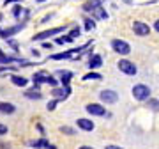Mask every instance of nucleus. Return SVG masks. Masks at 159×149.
<instances>
[{
	"instance_id": "obj_1",
	"label": "nucleus",
	"mask_w": 159,
	"mask_h": 149,
	"mask_svg": "<svg viewBox=\"0 0 159 149\" xmlns=\"http://www.w3.org/2000/svg\"><path fill=\"white\" fill-rule=\"evenodd\" d=\"M32 82H34L35 87H39L41 84H48V85H51V87H57V85H58V82L55 80V76L48 74L46 71H37V73H34V76H32Z\"/></svg>"
},
{
	"instance_id": "obj_2",
	"label": "nucleus",
	"mask_w": 159,
	"mask_h": 149,
	"mask_svg": "<svg viewBox=\"0 0 159 149\" xmlns=\"http://www.w3.org/2000/svg\"><path fill=\"white\" fill-rule=\"evenodd\" d=\"M133 96L138 101H147L150 98V87L145 85V84H138V85L133 87Z\"/></svg>"
},
{
	"instance_id": "obj_3",
	"label": "nucleus",
	"mask_w": 159,
	"mask_h": 149,
	"mask_svg": "<svg viewBox=\"0 0 159 149\" xmlns=\"http://www.w3.org/2000/svg\"><path fill=\"white\" fill-rule=\"evenodd\" d=\"M67 29V25H62V27H57V29H48V30H43V32H37V34L32 37L34 41H44L48 39V37H51V36L55 34H60V32H64V30Z\"/></svg>"
},
{
	"instance_id": "obj_4",
	"label": "nucleus",
	"mask_w": 159,
	"mask_h": 149,
	"mask_svg": "<svg viewBox=\"0 0 159 149\" xmlns=\"http://www.w3.org/2000/svg\"><path fill=\"white\" fill-rule=\"evenodd\" d=\"M27 27V23L25 22H20L16 23V25H12V27H7V29H2V32H0V37L2 39H7V37H12L14 34H18L20 30H23Z\"/></svg>"
},
{
	"instance_id": "obj_5",
	"label": "nucleus",
	"mask_w": 159,
	"mask_h": 149,
	"mask_svg": "<svg viewBox=\"0 0 159 149\" xmlns=\"http://www.w3.org/2000/svg\"><path fill=\"white\" fill-rule=\"evenodd\" d=\"M119 69L122 71L124 74H129V76H133V74L138 73V68L134 66V62H131V60H125V59H122V60H119Z\"/></svg>"
},
{
	"instance_id": "obj_6",
	"label": "nucleus",
	"mask_w": 159,
	"mask_h": 149,
	"mask_svg": "<svg viewBox=\"0 0 159 149\" xmlns=\"http://www.w3.org/2000/svg\"><path fill=\"white\" fill-rule=\"evenodd\" d=\"M111 48H113L117 53H120V55H129L131 53V46L127 45L124 39H113L111 41Z\"/></svg>"
},
{
	"instance_id": "obj_7",
	"label": "nucleus",
	"mask_w": 159,
	"mask_h": 149,
	"mask_svg": "<svg viewBox=\"0 0 159 149\" xmlns=\"http://www.w3.org/2000/svg\"><path fill=\"white\" fill-rule=\"evenodd\" d=\"M99 98H101V101L102 103H117L119 101V94L115 91H111V89H104V91H101V94H99Z\"/></svg>"
},
{
	"instance_id": "obj_8",
	"label": "nucleus",
	"mask_w": 159,
	"mask_h": 149,
	"mask_svg": "<svg viewBox=\"0 0 159 149\" xmlns=\"http://www.w3.org/2000/svg\"><path fill=\"white\" fill-rule=\"evenodd\" d=\"M85 110L89 112L90 115H97V117H102V115H106V108L99 103H89L85 107Z\"/></svg>"
},
{
	"instance_id": "obj_9",
	"label": "nucleus",
	"mask_w": 159,
	"mask_h": 149,
	"mask_svg": "<svg viewBox=\"0 0 159 149\" xmlns=\"http://www.w3.org/2000/svg\"><path fill=\"white\" fill-rule=\"evenodd\" d=\"M69 94H71V87L69 85L62 87V89H60V87H51V96L57 98L58 101H60V99H66Z\"/></svg>"
},
{
	"instance_id": "obj_10",
	"label": "nucleus",
	"mask_w": 159,
	"mask_h": 149,
	"mask_svg": "<svg viewBox=\"0 0 159 149\" xmlns=\"http://www.w3.org/2000/svg\"><path fill=\"white\" fill-rule=\"evenodd\" d=\"M133 32L136 36H148L150 34V27L143 22H134L133 23Z\"/></svg>"
},
{
	"instance_id": "obj_11",
	"label": "nucleus",
	"mask_w": 159,
	"mask_h": 149,
	"mask_svg": "<svg viewBox=\"0 0 159 149\" xmlns=\"http://www.w3.org/2000/svg\"><path fill=\"white\" fill-rule=\"evenodd\" d=\"M76 124H78V128H80V130H83V132H92V130L96 128V124H94L90 119H85V117L78 119V121H76Z\"/></svg>"
},
{
	"instance_id": "obj_12",
	"label": "nucleus",
	"mask_w": 159,
	"mask_h": 149,
	"mask_svg": "<svg viewBox=\"0 0 159 149\" xmlns=\"http://www.w3.org/2000/svg\"><path fill=\"white\" fill-rule=\"evenodd\" d=\"M30 146L32 147H35V149H39V147H44V149H57L53 144H50L46 138H39V140H32L30 142Z\"/></svg>"
},
{
	"instance_id": "obj_13",
	"label": "nucleus",
	"mask_w": 159,
	"mask_h": 149,
	"mask_svg": "<svg viewBox=\"0 0 159 149\" xmlns=\"http://www.w3.org/2000/svg\"><path fill=\"white\" fill-rule=\"evenodd\" d=\"M16 112V107L12 103H7V101H0V114H6V115H11Z\"/></svg>"
},
{
	"instance_id": "obj_14",
	"label": "nucleus",
	"mask_w": 159,
	"mask_h": 149,
	"mask_svg": "<svg viewBox=\"0 0 159 149\" xmlns=\"http://www.w3.org/2000/svg\"><path fill=\"white\" fill-rule=\"evenodd\" d=\"M102 66V57L99 55V53H94L90 57V60H89V68L90 69H97Z\"/></svg>"
},
{
	"instance_id": "obj_15",
	"label": "nucleus",
	"mask_w": 159,
	"mask_h": 149,
	"mask_svg": "<svg viewBox=\"0 0 159 149\" xmlns=\"http://www.w3.org/2000/svg\"><path fill=\"white\" fill-rule=\"evenodd\" d=\"M57 74L60 76V84H62V87L69 85V82H71V78H73V73H71V71H57Z\"/></svg>"
},
{
	"instance_id": "obj_16",
	"label": "nucleus",
	"mask_w": 159,
	"mask_h": 149,
	"mask_svg": "<svg viewBox=\"0 0 159 149\" xmlns=\"http://www.w3.org/2000/svg\"><path fill=\"white\" fill-rule=\"evenodd\" d=\"M25 98H29V99H41L43 98V92L39 91V87H34V89L25 91Z\"/></svg>"
},
{
	"instance_id": "obj_17",
	"label": "nucleus",
	"mask_w": 159,
	"mask_h": 149,
	"mask_svg": "<svg viewBox=\"0 0 159 149\" xmlns=\"http://www.w3.org/2000/svg\"><path fill=\"white\" fill-rule=\"evenodd\" d=\"M11 82H12L16 87H27V84H29V78L20 76V74H12V76H11Z\"/></svg>"
},
{
	"instance_id": "obj_18",
	"label": "nucleus",
	"mask_w": 159,
	"mask_h": 149,
	"mask_svg": "<svg viewBox=\"0 0 159 149\" xmlns=\"http://www.w3.org/2000/svg\"><path fill=\"white\" fill-rule=\"evenodd\" d=\"M92 16L94 18H97V20H108V12L104 11V9H102L101 6L99 7H96V9H92Z\"/></svg>"
},
{
	"instance_id": "obj_19",
	"label": "nucleus",
	"mask_w": 159,
	"mask_h": 149,
	"mask_svg": "<svg viewBox=\"0 0 159 149\" xmlns=\"http://www.w3.org/2000/svg\"><path fill=\"white\" fill-rule=\"evenodd\" d=\"M101 2H102V0H89V2H87L85 6H83V11L90 12L92 9H96V7L101 6Z\"/></svg>"
},
{
	"instance_id": "obj_20",
	"label": "nucleus",
	"mask_w": 159,
	"mask_h": 149,
	"mask_svg": "<svg viewBox=\"0 0 159 149\" xmlns=\"http://www.w3.org/2000/svg\"><path fill=\"white\" fill-rule=\"evenodd\" d=\"M147 107L154 112H157L159 110V99H154V98H148L147 99Z\"/></svg>"
},
{
	"instance_id": "obj_21",
	"label": "nucleus",
	"mask_w": 159,
	"mask_h": 149,
	"mask_svg": "<svg viewBox=\"0 0 159 149\" xmlns=\"http://www.w3.org/2000/svg\"><path fill=\"white\" fill-rule=\"evenodd\" d=\"M73 37H71V36H58L57 39H55V43H57V45H64V43H73Z\"/></svg>"
},
{
	"instance_id": "obj_22",
	"label": "nucleus",
	"mask_w": 159,
	"mask_h": 149,
	"mask_svg": "<svg viewBox=\"0 0 159 149\" xmlns=\"http://www.w3.org/2000/svg\"><path fill=\"white\" fill-rule=\"evenodd\" d=\"M83 80H102V76L99 73H94V71H90V73H87L85 76H83Z\"/></svg>"
},
{
	"instance_id": "obj_23",
	"label": "nucleus",
	"mask_w": 159,
	"mask_h": 149,
	"mask_svg": "<svg viewBox=\"0 0 159 149\" xmlns=\"http://www.w3.org/2000/svg\"><path fill=\"white\" fill-rule=\"evenodd\" d=\"M23 11H25V7H21V6H14V9H12V16L14 18H21V14H23Z\"/></svg>"
},
{
	"instance_id": "obj_24",
	"label": "nucleus",
	"mask_w": 159,
	"mask_h": 149,
	"mask_svg": "<svg viewBox=\"0 0 159 149\" xmlns=\"http://www.w3.org/2000/svg\"><path fill=\"white\" fill-rule=\"evenodd\" d=\"M83 22H85V30H94V29H96V22H94V20L85 18Z\"/></svg>"
},
{
	"instance_id": "obj_25",
	"label": "nucleus",
	"mask_w": 159,
	"mask_h": 149,
	"mask_svg": "<svg viewBox=\"0 0 159 149\" xmlns=\"http://www.w3.org/2000/svg\"><path fill=\"white\" fill-rule=\"evenodd\" d=\"M4 41H6V43H7L9 46H11V48L14 50V52H18V50H20V45H18L16 41L12 39V37H7V39H4Z\"/></svg>"
},
{
	"instance_id": "obj_26",
	"label": "nucleus",
	"mask_w": 159,
	"mask_h": 149,
	"mask_svg": "<svg viewBox=\"0 0 159 149\" xmlns=\"http://www.w3.org/2000/svg\"><path fill=\"white\" fill-rule=\"evenodd\" d=\"M57 103H58V99L55 98V99H51V101H48V105H46V108H48V110L51 112V110H55V108H57Z\"/></svg>"
},
{
	"instance_id": "obj_27",
	"label": "nucleus",
	"mask_w": 159,
	"mask_h": 149,
	"mask_svg": "<svg viewBox=\"0 0 159 149\" xmlns=\"http://www.w3.org/2000/svg\"><path fill=\"white\" fill-rule=\"evenodd\" d=\"M60 132L66 133V135H76V132H74L73 128H69V126H60Z\"/></svg>"
},
{
	"instance_id": "obj_28",
	"label": "nucleus",
	"mask_w": 159,
	"mask_h": 149,
	"mask_svg": "<svg viewBox=\"0 0 159 149\" xmlns=\"http://www.w3.org/2000/svg\"><path fill=\"white\" fill-rule=\"evenodd\" d=\"M80 34H81V30H80L78 27H76V29H73V30H71V34H69V36H71L73 39H76V37H80Z\"/></svg>"
},
{
	"instance_id": "obj_29",
	"label": "nucleus",
	"mask_w": 159,
	"mask_h": 149,
	"mask_svg": "<svg viewBox=\"0 0 159 149\" xmlns=\"http://www.w3.org/2000/svg\"><path fill=\"white\" fill-rule=\"evenodd\" d=\"M6 133H7V126L0 123V137H2V135H6Z\"/></svg>"
},
{
	"instance_id": "obj_30",
	"label": "nucleus",
	"mask_w": 159,
	"mask_h": 149,
	"mask_svg": "<svg viewBox=\"0 0 159 149\" xmlns=\"http://www.w3.org/2000/svg\"><path fill=\"white\" fill-rule=\"evenodd\" d=\"M14 2H21V0H4V6H11Z\"/></svg>"
},
{
	"instance_id": "obj_31",
	"label": "nucleus",
	"mask_w": 159,
	"mask_h": 149,
	"mask_svg": "<svg viewBox=\"0 0 159 149\" xmlns=\"http://www.w3.org/2000/svg\"><path fill=\"white\" fill-rule=\"evenodd\" d=\"M43 48H46V50H51V43H43Z\"/></svg>"
},
{
	"instance_id": "obj_32",
	"label": "nucleus",
	"mask_w": 159,
	"mask_h": 149,
	"mask_svg": "<svg viewBox=\"0 0 159 149\" xmlns=\"http://www.w3.org/2000/svg\"><path fill=\"white\" fill-rule=\"evenodd\" d=\"M50 18H53V14H46V16L43 18V23H44V22H48V20H50Z\"/></svg>"
},
{
	"instance_id": "obj_33",
	"label": "nucleus",
	"mask_w": 159,
	"mask_h": 149,
	"mask_svg": "<svg viewBox=\"0 0 159 149\" xmlns=\"http://www.w3.org/2000/svg\"><path fill=\"white\" fill-rule=\"evenodd\" d=\"M104 149H122V147H119V146H106Z\"/></svg>"
},
{
	"instance_id": "obj_34",
	"label": "nucleus",
	"mask_w": 159,
	"mask_h": 149,
	"mask_svg": "<svg viewBox=\"0 0 159 149\" xmlns=\"http://www.w3.org/2000/svg\"><path fill=\"white\" fill-rule=\"evenodd\" d=\"M154 29H156V30L159 32V20H156V23H154Z\"/></svg>"
},
{
	"instance_id": "obj_35",
	"label": "nucleus",
	"mask_w": 159,
	"mask_h": 149,
	"mask_svg": "<svg viewBox=\"0 0 159 149\" xmlns=\"http://www.w3.org/2000/svg\"><path fill=\"white\" fill-rule=\"evenodd\" d=\"M80 149H94V147H90V146H81Z\"/></svg>"
},
{
	"instance_id": "obj_36",
	"label": "nucleus",
	"mask_w": 159,
	"mask_h": 149,
	"mask_svg": "<svg viewBox=\"0 0 159 149\" xmlns=\"http://www.w3.org/2000/svg\"><path fill=\"white\" fill-rule=\"evenodd\" d=\"M124 2H125V4H129V6L133 4V0H124Z\"/></svg>"
},
{
	"instance_id": "obj_37",
	"label": "nucleus",
	"mask_w": 159,
	"mask_h": 149,
	"mask_svg": "<svg viewBox=\"0 0 159 149\" xmlns=\"http://www.w3.org/2000/svg\"><path fill=\"white\" fill-rule=\"evenodd\" d=\"M35 2H46V0H35Z\"/></svg>"
},
{
	"instance_id": "obj_38",
	"label": "nucleus",
	"mask_w": 159,
	"mask_h": 149,
	"mask_svg": "<svg viewBox=\"0 0 159 149\" xmlns=\"http://www.w3.org/2000/svg\"><path fill=\"white\" fill-rule=\"evenodd\" d=\"M2 18H4V16H2V12H0V20H2Z\"/></svg>"
},
{
	"instance_id": "obj_39",
	"label": "nucleus",
	"mask_w": 159,
	"mask_h": 149,
	"mask_svg": "<svg viewBox=\"0 0 159 149\" xmlns=\"http://www.w3.org/2000/svg\"><path fill=\"white\" fill-rule=\"evenodd\" d=\"M0 32H2V29H0Z\"/></svg>"
}]
</instances>
